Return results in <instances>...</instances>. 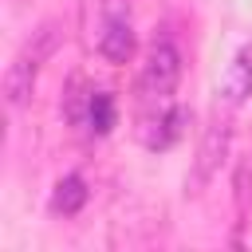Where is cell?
<instances>
[{
    "mask_svg": "<svg viewBox=\"0 0 252 252\" xmlns=\"http://www.w3.org/2000/svg\"><path fill=\"white\" fill-rule=\"evenodd\" d=\"M55 51H59V24H55V20H47V24H39V28L24 39V47L16 51V59H12V63H8V71H4V98H8L12 106L28 102V94H32V87H35L39 67H43Z\"/></svg>",
    "mask_w": 252,
    "mask_h": 252,
    "instance_id": "6da1fadb",
    "label": "cell"
},
{
    "mask_svg": "<svg viewBox=\"0 0 252 252\" xmlns=\"http://www.w3.org/2000/svg\"><path fill=\"white\" fill-rule=\"evenodd\" d=\"M181 79V51L169 43V39H158L150 47V59H146V71H142V91L146 94H169Z\"/></svg>",
    "mask_w": 252,
    "mask_h": 252,
    "instance_id": "7a4b0ae2",
    "label": "cell"
},
{
    "mask_svg": "<svg viewBox=\"0 0 252 252\" xmlns=\"http://www.w3.org/2000/svg\"><path fill=\"white\" fill-rule=\"evenodd\" d=\"M224 154H228V126L224 122H213L209 130H205V138H201V150H197V165H193V189H201L217 169H220V161H224Z\"/></svg>",
    "mask_w": 252,
    "mask_h": 252,
    "instance_id": "3957f363",
    "label": "cell"
},
{
    "mask_svg": "<svg viewBox=\"0 0 252 252\" xmlns=\"http://www.w3.org/2000/svg\"><path fill=\"white\" fill-rule=\"evenodd\" d=\"M248 94H252V43H244L236 51V59L228 63V71L220 79V98L228 106H240Z\"/></svg>",
    "mask_w": 252,
    "mask_h": 252,
    "instance_id": "277c9868",
    "label": "cell"
},
{
    "mask_svg": "<svg viewBox=\"0 0 252 252\" xmlns=\"http://www.w3.org/2000/svg\"><path fill=\"white\" fill-rule=\"evenodd\" d=\"M98 55L110 59V63H126L134 55V32H130L126 20H110L106 24V32L98 35Z\"/></svg>",
    "mask_w": 252,
    "mask_h": 252,
    "instance_id": "5b68a950",
    "label": "cell"
},
{
    "mask_svg": "<svg viewBox=\"0 0 252 252\" xmlns=\"http://www.w3.org/2000/svg\"><path fill=\"white\" fill-rule=\"evenodd\" d=\"M83 201H87V185H83V177H63V181L55 185L51 209H55V213H79Z\"/></svg>",
    "mask_w": 252,
    "mask_h": 252,
    "instance_id": "8992f818",
    "label": "cell"
},
{
    "mask_svg": "<svg viewBox=\"0 0 252 252\" xmlns=\"http://www.w3.org/2000/svg\"><path fill=\"white\" fill-rule=\"evenodd\" d=\"M87 122H91L94 134H106L114 126V98L106 91H91V98H87Z\"/></svg>",
    "mask_w": 252,
    "mask_h": 252,
    "instance_id": "52a82bcc",
    "label": "cell"
}]
</instances>
